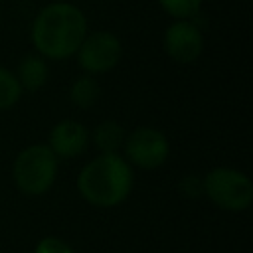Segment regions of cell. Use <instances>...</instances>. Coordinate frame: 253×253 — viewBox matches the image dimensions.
I'll use <instances>...</instances> for the list:
<instances>
[{
  "instance_id": "5",
  "label": "cell",
  "mask_w": 253,
  "mask_h": 253,
  "mask_svg": "<svg viewBox=\"0 0 253 253\" xmlns=\"http://www.w3.org/2000/svg\"><path fill=\"white\" fill-rule=\"evenodd\" d=\"M123 150L128 164H134L142 170H156L166 162L170 144L162 130L152 126H138L126 134Z\"/></svg>"
},
{
  "instance_id": "3",
  "label": "cell",
  "mask_w": 253,
  "mask_h": 253,
  "mask_svg": "<svg viewBox=\"0 0 253 253\" xmlns=\"http://www.w3.org/2000/svg\"><path fill=\"white\" fill-rule=\"evenodd\" d=\"M57 156L43 142L22 148L14 160L12 176L16 188L26 196L45 194L57 176Z\"/></svg>"
},
{
  "instance_id": "13",
  "label": "cell",
  "mask_w": 253,
  "mask_h": 253,
  "mask_svg": "<svg viewBox=\"0 0 253 253\" xmlns=\"http://www.w3.org/2000/svg\"><path fill=\"white\" fill-rule=\"evenodd\" d=\"M158 4L174 20H194L204 0H158Z\"/></svg>"
},
{
  "instance_id": "14",
  "label": "cell",
  "mask_w": 253,
  "mask_h": 253,
  "mask_svg": "<svg viewBox=\"0 0 253 253\" xmlns=\"http://www.w3.org/2000/svg\"><path fill=\"white\" fill-rule=\"evenodd\" d=\"M34 253H73L71 245L67 241H63L61 237H55V235H47V237H42L36 247H34Z\"/></svg>"
},
{
  "instance_id": "12",
  "label": "cell",
  "mask_w": 253,
  "mask_h": 253,
  "mask_svg": "<svg viewBox=\"0 0 253 253\" xmlns=\"http://www.w3.org/2000/svg\"><path fill=\"white\" fill-rule=\"evenodd\" d=\"M22 93L24 91H22L14 71L0 65V111L12 109L20 101Z\"/></svg>"
},
{
  "instance_id": "7",
  "label": "cell",
  "mask_w": 253,
  "mask_h": 253,
  "mask_svg": "<svg viewBox=\"0 0 253 253\" xmlns=\"http://www.w3.org/2000/svg\"><path fill=\"white\" fill-rule=\"evenodd\" d=\"M164 51L176 63H192L204 51V34L194 20H176L164 32Z\"/></svg>"
},
{
  "instance_id": "1",
  "label": "cell",
  "mask_w": 253,
  "mask_h": 253,
  "mask_svg": "<svg viewBox=\"0 0 253 253\" xmlns=\"http://www.w3.org/2000/svg\"><path fill=\"white\" fill-rule=\"evenodd\" d=\"M87 36V18L71 2H51L32 24V43L43 59H67Z\"/></svg>"
},
{
  "instance_id": "15",
  "label": "cell",
  "mask_w": 253,
  "mask_h": 253,
  "mask_svg": "<svg viewBox=\"0 0 253 253\" xmlns=\"http://www.w3.org/2000/svg\"><path fill=\"white\" fill-rule=\"evenodd\" d=\"M180 192L184 198H200L204 194V178L196 176V174H186L182 180H180Z\"/></svg>"
},
{
  "instance_id": "4",
  "label": "cell",
  "mask_w": 253,
  "mask_h": 253,
  "mask_svg": "<svg viewBox=\"0 0 253 253\" xmlns=\"http://www.w3.org/2000/svg\"><path fill=\"white\" fill-rule=\"evenodd\" d=\"M204 194L225 211H243L253 202V184L235 168L215 166L204 176Z\"/></svg>"
},
{
  "instance_id": "2",
  "label": "cell",
  "mask_w": 253,
  "mask_h": 253,
  "mask_svg": "<svg viewBox=\"0 0 253 253\" xmlns=\"http://www.w3.org/2000/svg\"><path fill=\"white\" fill-rule=\"evenodd\" d=\"M132 182V168L121 154H99L81 168L77 190L95 208H115L128 198Z\"/></svg>"
},
{
  "instance_id": "6",
  "label": "cell",
  "mask_w": 253,
  "mask_h": 253,
  "mask_svg": "<svg viewBox=\"0 0 253 253\" xmlns=\"http://www.w3.org/2000/svg\"><path fill=\"white\" fill-rule=\"evenodd\" d=\"M75 55L87 75H99L111 71L121 61L123 43L111 32H93L85 36Z\"/></svg>"
},
{
  "instance_id": "8",
  "label": "cell",
  "mask_w": 253,
  "mask_h": 253,
  "mask_svg": "<svg viewBox=\"0 0 253 253\" xmlns=\"http://www.w3.org/2000/svg\"><path fill=\"white\" fill-rule=\"evenodd\" d=\"M47 146L57 158H75L87 150L89 130L73 119H63L53 125Z\"/></svg>"
},
{
  "instance_id": "10",
  "label": "cell",
  "mask_w": 253,
  "mask_h": 253,
  "mask_svg": "<svg viewBox=\"0 0 253 253\" xmlns=\"http://www.w3.org/2000/svg\"><path fill=\"white\" fill-rule=\"evenodd\" d=\"M125 138V128L113 119L101 121L93 130V144L99 148L101 154H119V150H123Z\"/></svg>"
},
{
  "instance_id": "9",
  "label": "cell",
  "mask_w": 253,
  "mask_h": 253,
  "mask_svg": "<svg viewBox=\"0 0 253 253\" xmlns=\"http://www.w3.org/2000/svg\"><path fill=\"white\" fill-rule=\"evenodd\" d=\"M22 91L36 93L40 91L47 81V63L42 55H26L18 63V69L14 71Z\"/></svg>"
},
{
  "instance_id": "11",
  "label": "cell",
  "mask_w": 253,
  "mask_h": 253,
  "mask_svg": "<svg viewBox=\"0 0 253 253\" xmlns=\"http://www.w3.org/2000/svg\"><path fill=\"white\" fill-rule=\"evenodd\" d=\"M69 99L77 109H89L99 99V83L93 79V75H81L77 77L69 87Z\"/></svg>"
}]
</instances>
